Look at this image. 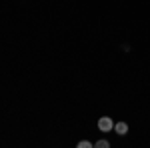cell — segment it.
<instances>
[{
    "label": "cell",
    "instance_id": "obj_1",
    "mask_svg": "<svg viewBox=\"0 0 150 148\" xmlns=\"http://www.w3.org/2000/svg\"><path fill=\"white\" fill-rule=\"evenodd\" d=\"M98 128H100L102 132H110V130L114 128V122H112V118H108V116H102V118L98 120Z\"/></svg>",
    "mask_w": 150,
    "mask_h": 148
},
{
    "label": "cell",
    "instance_id": "obj_2",
    "mask_svg": "<svg viewBox=\"0 0 150 148\" xmlns=\"http://www.w3.org/2000/svg\"><path fill=\"white\" fill-rule=\"evenodd\" d=\"M114 130H116V134H118V136H124V134L128 132V124H126V122H116Z\"/></svg>",
    "mask_w": 150,
    "mask_h": 148
},
{
    "label": "cell",
    "instance_id": "obj_3",
    "mask_svg": "<svg viewBox=\"0 0 150 148\" xmlns=\"http://www.w3.org/2000/svg\"><path fill=\"white\" fill-rule=\"evenodd\" d=\"M94 146H96V148H108V146H110V142H108V140H98Z\"/></svg>",
    "mask_w": 150,
    "mask_h": 148
},
{
    "label": "cell",
    "instance_id": "obj_4",
    "mask_svg": "<svg viewBox=\"0 0 150 148\" xmlns=\"http://www.w3.org/2000/svg\"><path fill=\"white\" fill-rule=\"evenodd\" d=\"M78 146H80V148H90L92 144H90L88 140H82V142H78Z\"/></svg>",
    "mask_w": 150,
    "mask_h": 148
}]
</instances>
